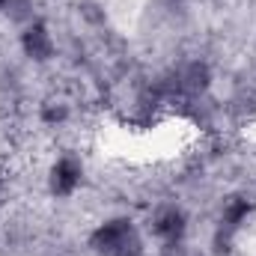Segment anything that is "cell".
I'll list each match as a JSON object with an SVG mask.
<instances>
[{
    "label": "cell",
    "mask_w": 256,
    "mask_h": 256,
    "mask_svg": "<svg viewBox=\"0 0 256 256\" xmlns=\"http://www.w3.org/2000/svg\"><path fill=\"white\" fill-rule=\"evenodd\" d=\"M80 182H84V164H80V158L60 155L54 161L51 173H48V191L54 194V196H60V200H66V196H72L80 188Z\"/></svg>",
    "instance_id": "obj_4"
},
{
    "label": "cell",
    "mask_w": 256,
    "mask_h": 256,
    "mask_svg": "<svg viewBox=\"0 0 256 256\" xmlns=\"http://www.w3.org/2000/svg\"><path fill=\"white\" fill-rule=\"evenodd\" d=\"M250 214H254V202L248 196H242V194L226 196L220 206V220H218V244H230L238 236V230L248 224Z\"/></svg>",
    "instance_id": "obj_3"
},
{
    "label": "cell",
    "mask_w": 256,
    "mask_h": 256,
    "mask_svg": "<svg viewBox=\"0 0 256 256\" xmlns=\"http://www.w3.org/2000/svg\"><path fill=\"white\" fill-rule=\"evenodd\" d=\"M66 116H68V108H66L63 102H48V104L42 108V122H48V126L63 122Z\"/></svg>",
    "instance_id": "obj_7"
},
{
    "label": "cell",
    "mask_w": 256,
    "mask_h": 256,
    "mask_svg": "<svg viewBox=\"0 0 256 256\" xmlns=\"http://www.w3.org/2000/svg\"><path fill=\"white\" fill-rule=\"evenodd\" d=\"M9 9H12L15 18H24V15H30V0H9Z\"/></svg>",
    "instance_id": "obj_8"
},
{
    "label": "cell",
    "mask_w": 256,
    "mask_h": 256,
    "mask_svg": "<svg viewBox=\"0 0 256 256\" xmlns=\"http://www.w3.org/2000/svg\"><path fill=\"white\" fill-rule=\"evenodd\" d=\"M18 42H21L24 57L33 60V63H48V60L54 57V51H57L54 36H51V30H48L45 21H30V24L21 30V39H18Z\"/></svg>",
    "instance_id": "obj_5"
},
{
    "label": "cell",
    "mask_w": 256,
    "mask_h": 256,
    "mask_svg": "<svg viewBox=\"0 0 256 256\" xmlns=\"http://www.w3.org/2000/svg\"><path fill=\"white\" fill-rule=\"evenodd\" d=\"M9 9V0H0V12H6Z\"/></svg>",
    "instance_id": "obj_9"
},
{
    "label": "cell",
    "mask_w": 256,
    "mask_h": 256,
    "mask_svg": "<svg viewBox=\"0 0 256 256\" xmlns=\"http://www.w3.org/2000/svg\"><path fill=\"white\" fill-rule=\"evenodd\" d=\"M208 80H212L208 66L194 60V63H185L173 74V92H179L185 98H196V96H202L208 90Z\"/></svg>",
    "instance_id": "obj_6"
},
{
    "label": "cell",
    "mask_w": 256,
    "mask_h": 256,
    "mask_svg": "<svg viewBox=\"0 0 256 256\" xmlns=\"http://www.w3.org/2000/svg\"><path fill=\"white\" fill-rule=\"evenodd\" d=\"M90 250L96 256H143V236L131 218H110L90 232Z\"/></svg>",
    "instance_id": "obj_1"
},
{
    "label": "cell",
    "mask_w": 256,
    "mask_h": 256,
    "mask_svg": "<svg viewBox=\"0 0 256 256\" xmlns=\"http://www.w3.org/2000/svg\"><path fill=\"white\" fill-rule=\"evenodd\" d=\"M152 232L167 248H179L188 236V214L176 202H164L152 212Z\"/></svg>",
    "instance_id": "obj_2"
},
{
    "label": "cell",
    "mask_w": 256,
    "mask_h": 256,
    "mask_svg": "<svg viewBox=\"0 0 256 256\" xmlns=\"http://www.w3.org/2000/svg\"><path fill=\"white\" fill-rule=\"evenodd\" d=\"M0 191H3V173H0Z\"/></svg>",
    "instance_id": "obj_10"
}]
</instances>
